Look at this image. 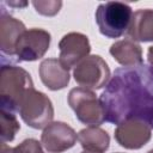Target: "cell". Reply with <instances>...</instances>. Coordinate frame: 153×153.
Listing matches in <instances>:
<instances>
[{"instance_id": "1", "label": "cell", "mask_w": 153, "mask_h": 153, "mask_svg": "<svg viewBox=\"0 0 153 153\" xmlns=\"http://www.w3.org/2000/svg\"><path fill=\"white\" fill-rule=\"evenodd\" d=\"M99 99L106 122L118 126L140 120L153 129V66L141 63L115 69Z\"/></svg>"}, {"instance_id": "2", "label": "cell", "mask_w": 153, "mask_h": 153, "mask_svg": "<svg viewBox=\"0 0 153 153\" xmlns=\"http://www.w3.org/2000/svg\"><path fill=\"white\" fill-rule=\"evenodd\" d=\"M33 88L27 71L14 65H1L0 72V105L1 110L18 112V105L25 93Z\"/></svg>"}, {"instance_id": "3", "label": "cell", "mask_w": 153, "mask_h": 153, "mask_svg": "<svg viewBox=\"0 0 153 153\" xmlns=\"http://www.w3.org/2000/svg\"><path fill=\"white\" fill-rule=\"evenodd\" d=\"M133 10L128 4L120 1H106L98 5L94 18L99 32L108 38H118L127 33Z\"/></svg>"}, {"instance_id": "4", "label": "cell", "mask_w": 153, "mask_h": 153, "mask_svg": "<svg viewBox=\"0 0 153 153\" xmlns=\"http://www.w3.org/2000/svg\"><path fill=\"white\" fill-rule=\"evenodd\" d=\"M18 114L29 127L33 129H44L53 122L54 106L45 93L33 87L22 98L18 105Z\"/></svg>"}, {"instance_id": "5", "label": "cell", "mask_w": 153, "mask_h": 153, "mask_svg": "<svg viewBox=\"0 0 153 153\" xmlns=\"http://www.w3.org/2000/svg\"><path fill=\"white\" fill-rule=\"evenodd\" d=\"M67 102L81 123L88 127H98L105 122L102 102L92 90L74 87L69 91Z\"/></svg>"}, {"instance_id": "6", "label": "cell", "mask_w": 153, "mask_h": 153, "mask_svg": "<svg viewBox=\"0 0 153 153\" xmlns=\"http://www.w3.org/2000/svg\"><path fill=\"white\" fill-rule=\"evenodd\" d=\"M73 76L80 87L99 90L108 85L110 80V68L102 56L88 55L74 67Z\"/></svg>"}, {"instance_id": "7", "label": "cell", "mask_w": 153, "mask_h": 153, "mask_svg": "<svg viewBox=\"0 0 153 153\" xmlns=\"http://www.w3.org/2000/svg\"><path fill=\"white\" fill-rule=\"evenodd\" d=\"M51 42L50 33L39 27H32L25 30L16 47V61L17 62H32L44 56L48 51Z\"/></svg>"}, {"instance_id": "8", "label": "cell", "mask_w": 153, "mask_h": 153, "mask_svg": "<svg viewBox=\"0 0 153 153\" xmlns=\"http://www.w3.org/2000/svg\"><path fill=\"white\" fill-rule=\"evenodd\" d=\"M26 30L24 23L10 13L6 12L1 5L0 16V50H1V65H14L16 61V47L20 35Z\"/></svg>"}, {"instance_id": "9", "label": "cell", "mask_w": 153, "mask_h": 153, "mask_svg": "<svg viewBox=\"0 0 153 153\" xmlns=\"http://www.w3.org/2000/svg\"><path fill=\"white\" fill-rule=\"evenodd\" d=\"M78 140V134L67 123L56 121L48 124L41 135V143L49 153H62L72 148Z\"/></svg>"}, {"instance_id": "10", "label": "cell", "mask_w": 153, "mask_h": 153, "mask_svg": "<svg viewBox=\"0 0 153 153\" xmlns=\"http://www.w3.org/2000/svg\"><path fill=\"white\" fill-rule=\"evenodd\" d=\"M152 137V128L143 121L128 120L115 129V140L127 149H140Z\"/></svg>"}, {"instance_id": "11", "label": "cell", "mask_w": 153, "mask_h": 153, "mask_svg": "<svg viewBox=\"0 0 153 153\" xmlns=\"http://www.w3.org/2000/svg\"><path fill=\"white\" fill-rule=\"evenodd\" d=\"M59 60L66 68L75 67L81 60L88 56L91 44L88 37L80 32L66 33L59 42Z\"/></svg>"}, {"instance_id": "12", "label": "cell", "mask_w": 153, "mask_h": 153, "mask_svg": "<svg viewBox=\"0 0 153 153\" xmlns=\"http://www.w3.org/2000/svg\"><path fill=\"white\" fill-rule=\"evenodd\" d=\"M39 79L43 85L50 91L65 88L69 84V69L66 68L60 60L50 57L41 62L38 68Z\"/></svg>"}, {"instance_id": "13", "label": "cell", "mask_w": 153, "mask_h": 153, "mask_svg": "<svg viewBox=\"0 0 153 153\" xmlns=\"http://www.w3.org/2000/svg\"><path fill=\"white\" fill-rule=\"evenodd\" d=\"M126 35L135 42H153V10L135 11Z\"/></svg>"}, {"instance_id": "14", "label": "cell", "mask_w": 153, "mask_h": 153, "mask_svg": "<svg viewBox=\"0 0 153 153\" xmlns=\"http://www.w3.org/2000/svg\"><path fill=\"white\" fill-rule=\"evenodd\" d=\"M109 53L123 67H133L143 63L141 45L130 38L115 42L111 44Z\"/></svg>"}, {"instance_id": "15", "label": "cell", "mask_w": 153, "mask_h": 153, "mask_svg": "<svg viewBox=\"0 0 153 153\" xmlns=\"http://www.w3.org/2000/svg\"><path fill=\"white\" fill-rule=\"evenodd\" d=\"M78 141L84 151L104 153L110 146L108 131L99 127H87L78 133Z\"/></svg>"}, {"instance_id": "16", "label": "cell", "mask_w": 153, "mask_h": 153, "mask_svg": "<svg viewBox=\"0 0 153 153\" xmlns=\"http://www.w3.org/2000/svg\"><path fill=\"white\" fill-rule=\"evenodd\" d=\"M20 124L16 114L0 110V140L1 143L11 142L14 140L16 134L19 131Z\"/></svg>"}, {"instance_id": "17", "label": "cell", "mask_w": 153, "mask_h": 153, "mask_svg": "<svg viewBox=\"0 0 153 153\" xmlns=\"http://www.w3.org/2000/svg\"><path fill=\"white\" fill-rule=\"evenodd\" d=\"M32 6L35 7L37 13L45 16V17H54L60 12L62 7V1L60 0H35L32 1Z\"/></svg>"}, {"instance_id": "18", "label": "cell", "mask_w": 153, "mask_h": 153, "mask_svg": "<svg viewBox=\"0 0 153 153\" xmlns=\"http://www.w3.org/2000/svg\"><path fill=\"white\" fill-rule=\"evenodd\" d=\"M17 147L20 153H44L42 143L38 142L36 139H25Z\"/></svg>"}, {"instance_id": "19", "label": "cell", "mask_w": 153, "mask_h": 153, "mask_svg": "<svg viewBox=\"0 0 153 153\" xmlns=\"http://www.w3.org/2000/svg\"><path fill=\"white\" fill-rule=\"evenodd\" d=\"M0 153H20V151L18 149V147H11L6 143H1L0 146Z\"/></svg>"}, {"instance_id": "20", "label": "cell", "mask_w": 153, "mask_h": 153, "mask_svg": "<svg viewBox=\"0 0 153 153\" xmlns=\"http://www.w3.org/2000/svg\"><path fill=\"white\" fill-rule=\"evenodd\" d=\"M5 5H8L10 7H18V8H24L29 5L26 1H5Z\"/></svg>"}, {"instance_id": "21", "label": "cell", "mask_w": 153, "mask_h": 153, "mask_svg": "<svg viewBox=\"0 0 153 153\" xmlns=\"http://www.w3.org/2000/svg\"><path fill=\"white\" fill-rule=\"evenodd\" d=\"M81 153H97V152H90V151H84V152H81Z\"/></svg>"}, {"instance_id": "22", "label": "cell", "mask_w": 153, "mask_h": 153, "mask_svg": "<svg viewBox=\"0 0 153 153\" xmlns=\"http://www.w3.org/2000/svg\"><path fill=\"white\" fill-rule=\"evenodd\" d=\"M147 153H153V149H151V151H148Z\"/></svg>"}]
</instances>
